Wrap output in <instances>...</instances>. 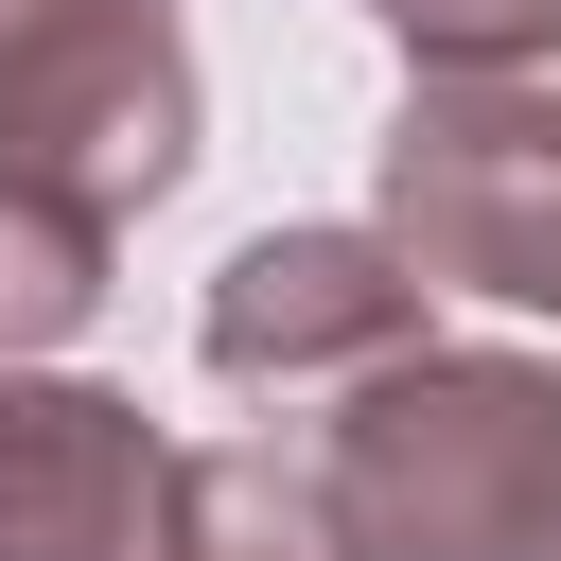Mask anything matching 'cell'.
<instances>
[{"instance_id":"cell-1","label":"cell","mask_w":561,"mask_h":561,"mask_svg":"<svg viewBox=\"0 0 561 561\" xmlns=\"http://www.w3.org/2000/svg\"><path fill=\"white\" fill-rule=\"evenodd\" d=\"M316 508L351 561H561V351H386L316 421Z\"/></svg>"},{"instance_id":"cell-2","label":"cell","mask_w":561,"mask_h":561,"mask_svg":"<svg viewBox=\"0 0 561 561\" xmlns=\"http://www.w3.org/2000/svg\"><path fill=\"white\" fill-rule=\"evenodd\" d=\"M193 18L175 0H0V193L70 210V228H140L193 175Z\"/></svg>"},{"instance_id":"cell-3","label":"cell","mask_w":561,"mask_h":561,"mask_svg":"<svg viewBox=\"0 0 561 561\" xmlns=\"http://www.w3.org/2000/svg\"><path fill=\"white\" fill-rule=\"evenodd\" d=\"M368 228L491 316H561V70H403L368 140Z\"/></svg>"},{"instance_id":"cell-4","label":"cell","mask_w":561,"mask_h":561,"mask_svg":"<svg viewBox=\"0 0 561 561\" xmlns=\"http://www.w3.org/2000/svg\"><path fill=\"white\" fill-rule=\"evenodd\" d=\"M421 298H438V280H421L386 228H263V245L210 263L193 351H210V386H245V403H333L351 368H386V351L438 333Z\"/></svg>"},{"instance_id":"cell-5","label":"cell","mask_w":561,"mask_h":561,"mask_svg":"<svg viewBox=\"0 0 561 561\" xmlns=\"http://www.w3.org/2000/svg\"><path fill=\"white\" fill-rule=\"evenodd\" d=\"M158 473H175V438L123 386H70V368L0 351V561H140Z\"/></svg>"},{"instance_id":"cell-6","label":"cell","mask_w":561,"mask_h":561,"mask_svg":"<svg viewBox=\"0 0 561 561\" xmlns=\"http://www.w3.org/2000/svg\"><path fill=\"white\" fill-rule=\"evenodd\" d=\"M140 561H351L333 508H316V456H263V438H210L158 473V543Z\"/></svg>"},{"instance_id":"cell-7","label":"cell","mask_w":561,"mask_h":561,"mask_svg":"<svg viewBox=\"0 0 561 561\" xmlns=\"http://www.w3.org/2000/svg\"><path fill=\"white\" fill-rule=\"evenodd\" d=\"M403 70H561V0H403Z\"/></svg>"},{"instance_id":"cell-8","label":"cell","mask_w":561,"mask_h":561,"mask_svg":"<svg viewBox=\"0 0 561 561\" xmlns=\"http://www.w3.org/2000/svg\"><path fill=\"white\" fill-rule=\"evenodd\" d=\"M368 18H403V0H368Z\"/></svg>"}]
</instances>
